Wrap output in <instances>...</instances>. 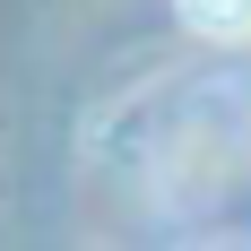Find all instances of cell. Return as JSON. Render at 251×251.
I'll use <instances>...</instances> for the list:
<instances>
[{
  "instance_id": "6da1fadb",
  "label": "cell",
  "mask_w": 251,
  "mask_h": 251,
  "mask_svg": "<svg viewBox=\"0 0 251 251\" xmlns=\"http://www.w3.org/2000/svg\"><path fill=\"white\" fill-rule=\"evenodd\" d=\"M182 26L191 35H208V44H243L251 35V0H174Z\"/></svg>"
}]
</instances>
